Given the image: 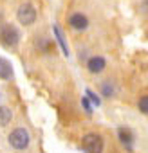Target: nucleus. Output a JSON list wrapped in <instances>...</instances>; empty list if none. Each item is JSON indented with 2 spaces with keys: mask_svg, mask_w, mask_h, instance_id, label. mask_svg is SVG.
Listing matches in <instances>:
<instances>
[{
  "mask_svg": "<svg viewBox=\"0 0 148 153\" xmlns=\"http://www.w3.org/2000/svg\"><path fill=\"white\" fill-rule=\"evenodd\" d=\"M7 140H9V144H11L15 149L22 151V149H27V146H29V142H31V135H29V131H27L25 128H15V130L9 133Z\"/></svg>",
  "mask_w": 148,
  "mask_h": 153,
  "instance_id": "nucleus-1",
  "label": "nucleus"
},
{
  "mask_svg": "<svg viewBox=\"0 0 148 153\" xmlns=\"http://www.w3.org/2000/svg\"><path fill=\"white\" fill-rule=\"evenodd\" d=\"M18 42H20V33H18V29L15 25L7 24V25H4L2 29H0V43H2L6 49L16 47Z\"/></svg>",
  "mask_w": 148,
  "mask_h": 153,
  "instance_id": "nucleus-2",
  "label": "nucleus"
},
{
  "mask_svg": "<svg viewBox=\"0 0 148 153\" xmlns=\"http://www.w3.org/2000/svg\"><path fill=\"white\" fill-rule=\"evenodd\" d=\"M81 146L87 153H103L105 142H103V137L99 133H87L81 139Z\"/></svg>",
  "mask_w": 148,
  "mask_h": 153,
  "instance_id": "nucleus-3",
  "label": "nucleus"
},
{
  "mask_svg": "<svg viewBox=\"0 0 148 153\" xmlns=\"http://www.w3.org/2000/svg\"><path fill=\"white\" fill-rule=\"evenodd\" d=\"M36 16H38V13H36L34 6L29 4V2L22 4V6L16 9V18H18V22H20L22 25H33V24L36 22Z\"/></svg>",
  "mask_w": 148,
  "mask_h": 153,
  "instance_id": "nucleus-4",
  "label": "nucleus"
},
{
  "mask_svg": "<svg viewBox=\"0 0 148 153\" xmlns=\"http://www.w3.org/2000/svg\"><path fill=\"white\" fill-rule=\"evenodd\" d=\"M69 25L74 29V31H85L89 27V18L83 15V13H72L69 16Z\"/></svg>",
  "mask_w": 148,
  "mask_h": 153,
  "instance_id": "nucleus-5",
  "label": "nucleus"
},
{
  "mask_svg": "<svg viewBox=\"0 0 148 153\" xmlns=\"http://www.w3.org/2000/svg\"><path fill=\"white\" fill-rule=\"evenodd\" d=\"M105 67H107V59L103 56H92L87 59V70L90 74H99L105 70Z\"/></svg>",
  "mask_w": 148,
  "mask_h": 153,
  "instance_id": "nucleus-6",
  "label": "nucleus"
},
{
  "mask_svg": "<svg viewBox=\"0 0 148 153\" xmlns=\"http://www.w3.org/2000/svg\"><path fill=\"white\" fill-rule=\"evenodd\" d=\"M117 137H119V142H121L128 151L134 148V140H135V137H134V131H132L130 128L121 126V128L117 130Z\"/></svg>",
  "mask_w": 148,
  "mask_h": 153,
  "instance_id": "nucleus-7",
  "label": "nucleus"
},
{
  "mask_svg": "<svg viewBox=\"0 0 148 153\" xmlns=\"http://www.w3.org/2000/svg\"><path fill=\"white\" fill-rule=\"evenodd\" d=\"M13 78V67L6 58H0V79H11Z\"/></svg>",
  "mask_w": 148,
  "mask_h": 153,
  "instance_id": "nucleus-8",
  "label": "nucleus"
},
{
  "mask_svg": "<svg viewBox=\"0 0 148 153\" xmlns=\"http://www.w3.org/2000/svg\"><path fill=\"white\" fill-rule=\"evenodd\" d=\"M52 31H54V36H56V40H58V43H60V49H61V52H63L65 56H69V47H67V42H65V38H63V33H61V29H60L58 25H54V27H52Z\"/></svg>",
  "mask_w": 148,
  "mask_h": 153,
  "instance_id": "nucleus-9",
  "label": "nucleus"
},
{
  "mask_svg": "<svg viewBox=\"0 0 148 153\" xmlns=\"http://www.w3.org/2000/svg\"><path fill=\"white\" fill-rule=\"evenodd\" d=\"M13 121V112L7 106H0V126H7Z\"/></svg>",
  "mask_w": 148,
  "mask_h": 153,
  "instance_id": "nucleus-10",
  "label": "nucleus"
},
{
  "mask_svg": "<svg viewBox=\"0 0 148 153\" xmlns=\"http://www.w3.org/2000/svg\"><path fill=\"white\" fill-rule=\"evenodd\" d=\"M101 94H103L105 97H110V96H114V85H112L110 81H105V83L101 85Z\"/></svg>",
  "mask_w": 148,
  "mask_h": 153,
  "instance_id": "nucleus-11",
  "label": "nucleus"
},
{
  "mask_svg": "<svg viewBox=\"0 0 148 153\" xmlns=\"http://www.w3.org/2000/svg\"><path fill=\"white\" fill-rule=\"evenodd\" d=\"M137 108H139V112H143V114L148 115V96L139 97V101H137Z\"/></svg>",
  "mask_w": 148,
  "mask_h": 153,
  "instance_id": "nucleus-12",
  "label": "nucleus"
},
{
  "mask_svg": "<svg viewBox=\"0 0 148 153\" xmlns=\"http://www.w3.org/2000/svg\"><path fill=\"white\" fill-rule=\"evenodd\" d=\"M87 97L90 99V103H92L94 106H99V105H101V101H99V97H98V96H96V94H94L92 90H89V88H87Z\"/></svg>",
  "mask_w": 148,
  "mask_h": 153,
  "instance_id": "nucleus-13",
  "label": "nucleus"
},
{
  "mask_svg": "<svg viewBox=\"0 0 148 153\" xmlns=\"http://www.w3.org/2000/svg\"><path fill=\"white\" fill-rule=\"evenodd\" d=\"M139 13L144 15V16H148V0H143V2L139 4Z\"/></svg>",
  "mask_w": 148,
  "mask_h": 153,
  "instance_id": "nucleus-14",
  "label": "nucleus"
},
{
  "mask_svg": "<svg viewBox=\"0 0 148 153\" xmlns=\"http://www.w3.org/2000/svg\"><path fill=\"white\" fill-rule=\"evenodd\" d=\"M81 105H83V108L87 110V114H90V112H92V108H90V99H89L87 96L81 99Z\"/></svg>",
  "mask_w": 148,
  "mask_h": 153,
  "instance_id": "nucleus-15",
  "label": "nucleus"
},
{
  "mask_svg": "<svg viewBox=\"0 0 148 153\" xmlns=\"http://www.w3.org/2000/svg\"><path fill=\"white\" fill-rule=\"evenodd\" d=\"M0 20H2V13H0Z\"/></svg>",
  "mask_w": 148,
  "mask_h": 153,
  "instance_id": "nucleus-16",
  "label": "nucleus"
}]
</instances>
